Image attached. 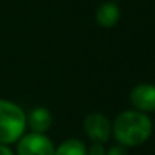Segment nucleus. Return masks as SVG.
Returning a JSON list of instances; mask_svg holds the SVG:
<instances>
[{
	"label": "nucleus",
	"mask_w": 155,
	"mask_h": 155,
	"mask_svg": "<svg viewBox=\"0 0 155 155\" xmlns=\"http://www.w3.org/2000/svg\"><path fill=\"white\" fill-rule=\"evenodd\" d=\"M111 126L114 140L126 149L144 144L153 132V122L150 117L135 110H125L119 113L111 122Z\"/></svg>",
	"instance_id": "nucleus-1"
},
{
	"label": "nucleus",
	"mask_w": 155,
	"mask_h": 155,
	"mask_svg": "<svg viewBox=\"0 0 155 155\" xmlns=\"http://www.w3.org/2000/svg\"><path fill=\"white\" fill-rule=\"evenodd\" d=\"M26 129V111L9 99H0V143H17Z\"/></svg>",
	"instance_id": "nucleus-2"
},
{
	"label": "nucleus",
	"mask_w": 155,
	"mask_h": 155,
	"mask_svg": "<svg viewBox=\"0 0 155 155\" xmlns=\"http://www.w3.org/2000/svg\"><path fill=\"white\" fill-rule=\"evenodd\" d=\"M82 128H84V132H85V135L88 137V140L91 143L105 144L113 137L111 120L104 113H99V111L88 113L84 117Z\"/></svg>",
	"instance_id": "nucleus-3"
},
{
	"label": "nucleus",
	"mask_w": 155,
	"mask_h": 155,
	"mask_svg": "<svg viewBox=\"0 0 155 155\" xmlns=\"http://www.w3.org/2000/svg\"><path fill=\"white\" fill-rule=\"evenodd\" d=\"M15 155H53L55 143L47 134L26 132L17 143Z\"/></svg>",
	"instance_id": "nucleus-4"
},
{
	"label": "nucleus",
	"mask_w": 155,
	"mask_h": 155,
	"mask_svg": "<svg viewBox=\"0 0 155 155\" xmlns=\"http://www.w3.org/2000/svg\"><path fill=\"white\" fill-rule=\"evenodd\" d=\"M129 102L132 110L150 114L155 113V84L150 82H140L134 85L129 91Z\"/></svg>",
	"instance_id": "nucleus-5"
},
{
	"label": "nucleus",
	"mask_w": 155,
	"mask_h": 155,
	"mask_svg": "<svg viewBox=\"0 0 155 155\" xmlns=\"http://www.w3.org/2000/svg\"><path fill=\"white\" fill-rule=\"evenodd\" d=\"M53 125V114L46 107H35L26 113V128L29 132L46 134Z\"/></svg>",
	"instance_id": "nucleus-6"
},
{
	"label": "nucleus",
	"mask_w": 155,
	"mask_h": 155,
	"mask_svg": "<svg viewBox=\"0 0 155 155\" xmlns=\"http://www.w3.org/2000/svg\"><path fill=\"white\" fill-rule=\"evenodd\" d=\"M94 18L101 28L105 29L114 28L120 20V8L117 6L116 2H104L97 6Z\"/></svg>",
	"instance_id": "nucleus-7"
},
{
	"label": "nucleus",
	"mask_w": 155,
	"mask_h": 155,
	"mask_svg": "<svg viewBox=\"0 0 155 155\" xmlns=\"http://www.w3.org/2000/svg\"><path fill=\"white\" fill-rule=\"evenodd\" d=\"M53 155H87V144L81 138H65L58 146H55Z\"/></svg>",
	"instance_id": "nucleus-8"
},
{
	"label": "nucleus",
	"mask_w": 155,
	"mask_h": 155,
	"mask_svg": "<svg viewBox=\"0 0 155 155\" xmlns=\"http://www.w3.org/2000/svg\"><path fill=\"white\" fill-rule=\"evenodd\" d=\"M107 153V147L102 143H91L90 146H87V155H105Z\"/></svg>",
	"instance_id": "nucleus-9"
},
{
	"label": "nucleus",
	"mask_w": 155,
	"mask_h": 155,
	"mask_svg": "<svg viewBox=\"0 0 155 155\" xmlns=\"http://www.w3.org/2000/svg\"><path fill=\"white\" fill-rule=\"evenodd\" d=\"M105 155H129L128 149L122 144H113L107 149V153Z\"/></svg>",
	"instance_id": "nucleus-10"
},
{
	"label": "nucleus",
	"mask_w": 155,
	"mask_h": 155,
	"mask_svg": "<svg viewBox=\"0 0 155 155\" xmlns=\"http://www.w3.org/2000/svg\"><path fill=\"white\" fill-rule=\"evenodd\" d=\"M0 155H15V152L8 144H2V143H0Z\"/></svg>",
	"instance_id": "nucleus-11"
}]
</instances>
